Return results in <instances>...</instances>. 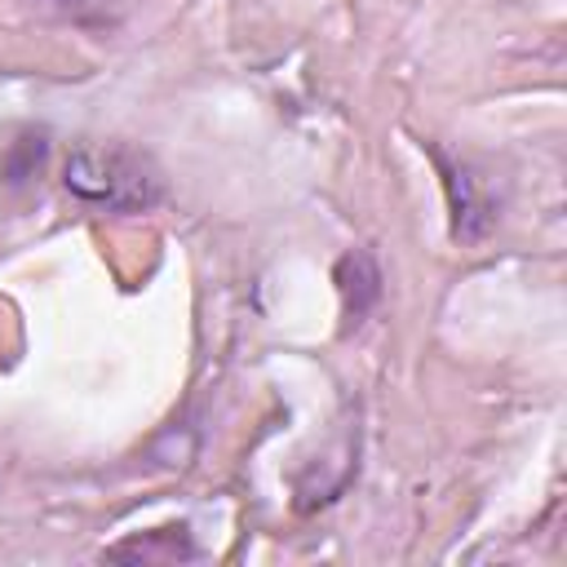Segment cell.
I'll list each match as a JSON object with an SVG mask.
<instances>
[{
	"mask_svg": "<svg viewBox=\"0 0 567 567\" xmlns=\"http://www.w3.org/2000/svg\"><path fill=\"white\" fill-rule=\"evenodd\" d=\"M66 4H71V0H66Z\"/></svg>",
	"mask_w": 567,
	"mask_h": 567,
	"instance_id": "obj_2",
	"label": "cell"
},
{
	"mask_svg": "<svg viewBox=\"0 0 567 567\" xmlns=\"http://www.w3.org/2000/svg\"><path fill=\"white\" fill-rule=\"evenodd\" d=\"M62 182L75 199L106 213H146L164 199L159 168L133 146H75L66 155Z\"/></svg>",
	"mask_w": 567,
	"mask_h": 567,
	"instance_id": "obj_1",
	"label": "cell"
}]
</instances>
